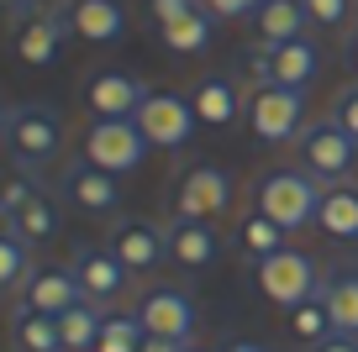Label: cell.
Listing matches in <instances>:
<instances>
[{
    "mask_svg": "<svg viewBox=\"0 0 358 352\" xmlns=\"http://www.w3.org/2000/svg\"><path fill=\"white\" fill-rule=\"evenodd\" d=\"M322 179H311L306 168H268L258 179L253 200H258V216H268L280 231H301L306 221H316L322 210Z\"/></svg>",
    "mask_w": 358,
    "mask_h": 352,
    "instance_id": "6da1fadb",
    "label": "cell"
},
{
    "mask_svg": "<svg viewBox=\"0 0 358 352\" xmlns=\"http://www.w3.org/2000/svg\"><path fill=\"white\" fill-rule=\"evenodd\" d=\"M64 147V116H58L48 100H27L11 110V132H6V158L27 174L48 168Z\"/></svg>",
    "mask_w": 358,
    "mask_h": 352,
    "instance_id": "7a4b0ae2",
    "label": "cell"
},
{
    "mask_svg": "<svg viewBox=\"0 0 358 352\" xmlns=\"http://www.w3.org/2000/svg\"><path fill=\"white\" fill-rule=\"evenodd\" d=\"M79 158L122 179V174H137V168H143V158H148V137L137 132L132 116H122V122H106V116H95V122L85 126Z\"/></svg>",
    "mask_w": 358,
    "mask_h": 352,
    "instance_id": "3957f363",
    "label": "cell"
},
{
    "mask_svg": "<svg viewBox=\"0 0 358 352\" xmlns=\"http://www.w3.org/2000/svg\"><path fill=\"white\" fill-rule=\"evenodd\" d=\"M137 132L148 137V147H164V153H179V147L195 137L201 116H195L190 95H174V89H148V100L137 105Z\"/></svg>",
    "mask_w": 358,
    "mask_h": 352,
    "instance_id": "277c9868",
    "label": "cell"
},
{
    "mask_svg": "<svg viewBox=\"0 0 358 352\" xmlns=\"http://www.w3.org/2000/svg\"><path fill=\"white\" fill-rule=\"evenodd\" d=\"M258 85H285V89H306L322 74V47L311 37H295V43H253L248 53Z\"/></svg>",
    "mask_w": 358,
    "mask_h": 352,
    "instance_id": "5b68a950",
    "label": "cell"
},
{
    "mask_svg": "<svg viewBox=\"0 0 358 352\" xmlns=\"http://www.w3.org/2000/svg\"><path fill=\"white\" fill-rule=\"evenodd\" d=\"M295 153H301V168L322 184H343L358 163V142L343 132V126L327 116V122H311L301 137H295Z\"/></svg>",
    "mask_w": 358,
    "mask_h": 352,
    "instance_id": "8992f818",
    "label": "cell"
},
{
    "mask_svg": "<svg viewBox=\"0 0 358 352\" xmlns=\"http://www.w3.org/2000/svg\"><path fill=\"white\" fill-rule=\"evenodd\" d=\"M248 126L258 142H295L306 132V89L258 85L248 95Z\"/></svg>",
    "mask_w": 358,
    "mask_h": 352,
    "instance_id": "52a82bcc",
    "label": "cell"
},
{
    "mask_svg": "<svg viewBox=\"0 0 358 352\" xmlns=\"http://www.w3.org/2000/svg\"><path fill=\"white\" fill-rule=\"evenodd\" d=\"M258 289H264L280 310H295V305H306V300L322 295V274H316V263L306 253L280 247V253L258 258Z\"/></svg>",
    "mask_w": 358,
    "mask_h": 352,
    "instance_id": "ba28073f",
    "label": "cell"
},
{
    "mask_svg": "<svg viewBox=\"0 0 358 352\" xmlns=\"http://www.w3.org/2000/svg\"><path fill=\"white\" fill-rule=\"evenodd\" d=\"M232 174L216 163H195L174 189V221H222L232 210Z\"/></svg>",
    "mask_w": 358,
    "mask_h": 352,
    "instance_id": "9c48e42d",
    "label": "cell"
},
{
    "mask_svg": "<svg viewBox=\"0 0 358 352\" xmlns=\"http://www.w3.org/2000/svg\"><path fill=\"white\" fill-rule=\"evenodd\" d=\"M64 43H69L64 6H48V11L37 6V11H27V16L11 22V53L22 58V64H32V68H48L64 53Z\"/></svg>",
    "mask_w": 358,
    "mask_h": 352,
    "instance_id": "30bf717a",
    "label": "cell"
},
{
    "mask_svg": "<svg viewBox=\"0 0 358 352\" xmlns=\"http://www.w3.org/2000/svg\"><path fill=\"white\" fill-rule=\"evenodd\" d=\"M69 268H74V279H79V289H85V300H90V305H101V310L111 305V300H122L127 284H132V274L122 268V258H116L111 247H101V242L74 247Z\"/></svg>",
    "mask_w": 358,
    "mask_h": 352,
    "instance_id": "8fae6325",
    "label": "cell"
},
{
    "mask_svg": "<svg viewBox=\"0 0 358 352\" xmlns=\"http://www.w3.org/2000/svg\"><path fill=\"white\" fill-rule=\"evenodd\" d=\"M137 321H143V331L148 337H169V342H185L190 347V337H195V300L185 295V289H174V284H164V289H148L143 295V305L132 310Z\"/></svg>",
    "mask_w": 358,
    "mask_h": 352,
    "instance_id": "7c38bea8",
    "label": "cell"
},
{
    "mask_svg": "<svg viewBox=\"0 0 358 352\" xmlns=\"http://www.w3.org/2000/svg\"><path fill=\"white\" fill-rule=\"evenodd\" d=\"M148 100V85L127 68H90L85 74V105L90 116H106V122H122L137 116V105Z\"/></svg>",
    "mask_w": 358,
    "mask_h": 352,
    "instance_id": "4fadbf2b",
    "label": "cell"
},
{
    "mask_svg": "<svg viewBox=\"0 0 358 352\" xmlns=\"http://www.w3.org/2000/svg\"><path fill=\"white\" fill-rule=\"evenodd\" d=\"M58 189H64V200H69V205H79L85 216H111V210L122 205V179L106 174V168H95V163H85V158L64 163Z\"/></svg>",
    "mask_w": 358,
    "mask_h": 352,
    "instance_id": "5bb4252c",
    "label": "cell"
},
{
    "mask_svg": "<svg viewBox=\"0 0 358 352\" xmlns=\"http://www.w3.org/2000/svg\"><path fill=\"white\" fill-rule=\"evenodd\" d=\"M58 6H64L69 37H79V43L111 47L127 37V6L122 0H58Z\"/></svg>",
    "mask_w": 358,
    "mask_h": 352,
    "instance_id": "9a60e30c",
    "label": "cell"
},
{
    "mask_svg": "<svg viewBox=\"0 0 358 352\" xmlns=\"http://www.w3.org/2000/svg\"><path fill=\"white\" fill-rule=\"evenodd\" d=\"M106 247L122 258L127 274H153V268L169 258V231L153 226V221H116Z\"/></svg>",
    "mask_w": 358,
    "mask_h": 352,
    "instance_id": "2e32d148",
    "label": "cell"
},
{
    "mask_svg": "<svg viewBox=\"0 0 358 352\" xmlns=\"http://www.w3.org/2000/svg\"><path fill=\"white\" fill-rule=\"evenodd\" d=\"M16 295H22L16 305L37 310V316H64V310H74L79 300H85V289H79L74 268H32Z\"/></svg>",
    "mask_w": 358,
    "mask_h": 352,
    "instance_id": "e0dca14e",
    "label": "cell"
},
{
    "mask_svg": "<svg viewBox=\"0 0 358 352\" xmlns=\"http://www.w3.org/2000/svg\"><path fill=\"white\" fill-rule=\"evenodd\" d=\"M190 105L206 126H232L237 110H243V89H237L232 74H206L201 85L190 89Z\"/></svg>",
    "mask_w": 358,
    "mask_h": 352,
    "instance_id": "ac0fdd59",
    "label": "cell"
},
{
    "mask_svg": "<svg viewBox=\"0 0 358 352\" xmlns=\"http://www.w3.org/2000/svg\"><path fill=\"white\" fill-rule=\"evenodd\" d=\"M169 231V258H174L179 268H206L216 263V253H222V237L211 231V221H174Z\"/></svg>",
    "mask_w": 358,
    "mask_h": 352,
    "instance_id": "d6986e66",
    "label": "cell"
},
{
    "mask_svg": "<svg viewBox=\"0 0 358 352\" xmlns=\"http://www.w3.org/2000/svg\"><path fill=\"white\" fill-rule=\"evenodd\" d=\"M306 27H311V16L301 0H264L253 11L258 43H295V37H306Z\"/></svg>",
    "mask_w": 358,
    "mask_h": 352,
    "instance_id": "ffe728a7",
    "label": "cell"
},
{
    "mask_svg": "<svg viewBox=\"0 0 358 352\" xmlns=\"http://www.w3.org/2000/svg\"><path fill=\"white\" fill-rule=\"evenodd\" d=\"M322 305L332 316V331L358 337V274L353 268H337V274L322 279Z\"/></svg>",
    "mask_w": 358,
    "mask_h": 352,
    "instance_id": "44dd1931",
    "label": "cell"
},
{
    "mask_svg": "<svg viewBox=\"0 0 358 352\" xmlns=\"http://www.w3.org/2000/svg\"><path fill=\"white\" fill-rule=\"evenodd\" d=\"M211 37H216V27H211V11H190V16H179V22H164L158 27V43L169 47L174 58H201L206 47H211Z\"/></svg>",
    "mask_w": 358,
    "mask_h": 352,
    "instance_id": "7402d4cb",
    "label": "cell"
},
{
    "mask_svg": "<svg viewBox=\"0 0 358 352\" xmlns=\"http://www.w3.org/2000/svg\"><path fill=\"white\" fill-rule=\"evenodd\" d=\"M316 226H322L327 237H337V242H358V189L353 184H327Z\"/></svg>",
    "mask_w": 358,
    "mask_h": 352,
    "instance_id": "603a6c76",
    "label": "cell"
},
{
    "mask_svg": "<svg viewBox=\"0 0 358 352\" xmlns=\"http://www.w3.org/2000/svg\"><path fill=\"white\" fill-rule=\"evenodd\" d=\"M6 226H11V231H16V237H22L27 247L48 242V237H58V200L48 195V189H37V195L27 200L22 210H16V216L6 221Z\"/></svg>",
    "mask_w": 358,
    "mask_h": 352,
    "instance_id": "cb8c5ba5",
    "label": "cell"
},
{
    "mask_svg": "<svg viewBox=\"0 0 358 352\" xmlns=\"http://www.w3.org/2000/svg\"><path fill=\"white\" fill-rule=\"evenodd\" d=\"M11 347L16 352H64V337H58L53 316H37V310L16 305L11 316Z\"/></svg>",
    "mask_w": 358,
    "mask_h": 352,
    "instance_id": "d4e9b609",
    "label": "cell"
},
{
    "mask_svg": "<svg viewBox=\"0 0 358 352\" xmlns=\"http://www.w3.org/2000/svg\"><path fill=\"white\" fill-rule=\"evenodd\" d=\"M58 321V337H64V352H95V342H101V326H106V310L90 305V300H79L74 310H64Z\"/></svg>",
    "mask_w": 358,
    "mask_h": 352,
    "instance_id": "484cf974",
    "label": "cell"
},
{
    "mask_svg": "<svg viewBox=\"0 0 358 352\" xmlns=\"http://www.w3.org/2000/svg\"><path fill=\"white\" fill-rule=\"evenodd\" d=\"M27 274H32V247L6 226L0 231V295H16L27 284Z\"/></svg>",
    "mask_w": 358,
    "mask_h": 352,
    "instance_id": "4316f807",
    "label": "cell"
},
{
    "mask_svg": "<svg viewBox=\"0 0 358 352\" xmlns=\"http://www.w3.org/2000/svg\"><path fill=\"white\" fill-rule=\"evenodd\" d=\"M237 242H243V253L248 258H268V253H280V247H290L285 242V231L274 226V221L268 216H243V226H237Z\"/></svg>",
    "mask_w": 358,
    "mask_h": 352,
    "instance_id": "83f0119b",
    "label": "cell"
},
{
    "mask_svg": "<svg viewBox=\"0 0 358 352\" xmlns=\"http://www.w3.org/2000/svg\"><path fill=\"white\" fill-rule=\"evenodd\" d=\"M37 189H43V184H37V174H27V168H16V163L0 168V221H11Z\"/></svg>",
    "mask_w": 358,
    "mask_h": 352,
    "instance_id": "f1b7e54d",
    "label": "cell"
},
{
    "mask_svg": "<svg viewBox=\"0 0 358 352\" xmlns=\"http://www.w3.org/2000/svg\"><path fill=\"white\" fill-rule=\"evenodd\" d=\"M143 337H148V331H143L137 316H106L95 352H143Z\"/></svg>",
    "mask_w": 358,
    "mask_h": 352,
    "instance_id": "f546056e",
    "label": "cell"
},
{
    "mask_svg": "<svg viewBox=\"0 0 358 352\" xmlns=\"http://www.w3.org/2000/svg\"><path fill=\"white\" fill-rule=\"evenodd\" d=\"M290 337H301V342H327V337H332V316H327L322 295L290 310Z\"/></svg>",
    "mask_w": 358,
    "mask_h": 352,
    "instance_id": "4dcf8cb0",
    "label": "cell"
},
{
    "mask_svg": "<svg viewBox=\"0 0 358 352\" xmlns=\"http://www.w3.org/2000/svg\"><path fill=\"white\" fill-rule=\"evenodd\" d=\"M311 27H327V32H343L348 16H353V0H301Z\"/></svg>",
    "mask_w": 358,
    "mask_h": 352,
    "instance_id": "1f68e13d",
    "label": "cell"
},
{
    "mask_svg": "<svg viewBox=\"0 0 358 352\" xmlns=\"http://www.w3.org/2000/svg\"><path fill=\"white\" fill-rule=\"evenodd\" d=\"M332 122L358 142V79H353V85H343V89L332 95Z\"/></svg>",
    "mask_w": 358,
    "mask_h": 352,
    "instance_id": "d6a6232c",
    "label": "cell"
},
{
    "mask_svg": "<svg viewBox=\"0 0 358 352\" xmlns=\"http://www.w3.org/2000/svg\"><path fill=\"white\" fill-rule=\"evenodd\" d=\"M190 11H201V0H148V16H153L158 27L179 22V16H190Z\"/></svg>",
    "mask_w": 358,
    "mask_h": 352,
    "instance_id": "836d02e7",
    "label": "cell"
},
{
    "mask_svg": "<svg viewBox=\"0 0 358 352\" xmlns=\"http://www.w3.org/2000/svg\"><path fill=\"white\" fill-rule=\"evenodd\" d=\"M211 16H222V22H237V16H253L264 0H201Z\"/></svg>",
    "mask_w": 358,
    "mask_h": 352,
    "instance_id": "e575fe53",
    "label": "cell"
},
{
    "mask_svg": "<svg viewBox=\"0 0 358 352\" xmlns=\"http://www.w3.org/2000/svg\"><path fill=\"white\" fill-rule=\"evenodd\" d=\"M316 352H358V337H343V331H332L327 342H316Z\"/></svg>",
    "mask_w": 358,
    "mask_h": 352,
    "instance_id": "d590c367",
    "label": "cell"
},
{
    "mask_svg": "<svg viewBox=\"0 0 358 352\" xmlns=\"http://www.w3.org/2000/svg\"><path fill=\"white\" fill-rule=\"evenodd\" d=\"M143 352H190L185 342H169V337H143Z\"/></svg>",
    "mask_w": 358,
    "mask_h": 352,
    "instance_id": "8d00e7d4",
    "label": "cell"
},
{
    "mask_svg": "<svg viewBox=\"0 0 358 352\" xmlns=\"http://www.w3.org/2000/svg\"><path fill=\"white\" fill-rule=\"evenodd\" d=\"M27 11H37V0H0V16H27Z\"/></svg>",
    "mask_w": 358,
    "mask_h": 352,
    "instance_id": "74e56055",
    "label": "cell"
},
{
    "mask_svg": "<svg viewBox=\"0 0 358 352\" xmlns=\"http://www.w3.org/2000/svg\"><path fill=\"white\" fill-rule=\"evenodd\" d=\"M11 110H16L11 100H0V142H6V132H11Z\"/></svg>",
    "mask_w": 358,
    "mask_h": 352,
    "instance_id": "f35d334b",
    "label": "cell"
},
{
    "mask_svg": "<svg viewBox=\"0 0 358 352\" xmlns=\"http://www.w3.org/2000/svg\"><path fill=\"white\" fill-rule=\"evenodd\" d=\"M222 352H264V347H258V342H227Z\"/></svg>",
    "mask_w": 358,
    "mask_h": 352,
    "instance_id": "ab89813d",
    "label": "cell"
},
{
    "mask_svg": "<svg viewBox=\"0 0 358 352\" xmlns=\"http://www.w3.org/2000/svg\"><path fill=\"white\" fill-rule=\"evenodd\" d=\"M348 64H353V74H358V32L348 37Z\"/></svg>",
    "mask_w": 358,
    "mask_h": 352,
    "instance_id": "60d3db41",
    "label": "cell"
},
{
    "mask_svg": "<svg viewBox=\"0 0 358 352\" xmlns=\"http://www.w3.org/2000/svg\"><path fill=\"white\" fill-rule=\"evenodd\" d=\"M190 352H195V347H190Z\"/></svg>",
    "mask_w": 358,
    "mask_h": 352,
    "instance_id": "b9f144b4",
    "label": "cell"
}]
</instances>
